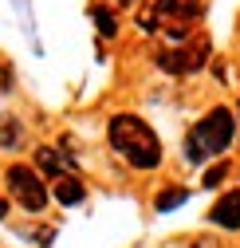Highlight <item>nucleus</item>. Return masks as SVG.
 Wrapping results in <instances>:
<instances>
[{
    "mask_svg": "<svg viewBox=\"0 0 240 248\" xmlns=\"http://www.w3.org/2000/svg\"><path fill=\"white\" fill-rule=\"evenodd\" d=\"M236 110H240V107H236Z\"/></svg>",
    "mask_w": 240,
    "mask_h": 248,
    "instance_id": "nucleus-13",
    "label": "nucleus"
},
{
    "mask_svg": "<svg viewBox=\"0 0 240 248\" xmlns=\"http://www.w3.org/2000/svg\"><path fill=\"white\" fill-rule=\"evenodd\" d=\"M106 138H110V146L122 154L134 170H154V166L162 162V142H158V134L150 130L138 114H118V118H110Z\"/></svg>",
    "mask_w": 240,
    "mask_h": 248,
    "instance_id": "nucleus-1",
    "label": "nucleus"
},
{
    "mask_svg": "<svg viewBox=\"0 0 240 248\" xmlns=\"http://www.w3.org/2000/svg\"><path fill=\"white\" fill-rule=\"evenodd\" d=\"M158 67H162V71H173V75L193 71V63L185 59V51H162V55H158Z\"/></svg>",
    "mask_w": 240,
    "mask_h": 248,
    "instance_id": "nucleus-8",
    "label": "nucleus"
},
{
    "mask_svg": "<svg viewBox=\"0 0 240 248\" xmlns=\"http://www.w3.org/2000/svg\"><path fill=\"white\" fill-rule=\"evenodd\" d=\"M232 134H236V118H232V110H228V107H213V110H209V114L197 122V126L189 130L185 158H189V162H205V158H213V154L228 150Z\"/></svg>",
    "mask_w": 240,
    "mask_h": 248,
    "instance_id": "nucleus-2",
    "label": "nucleus"
},
{
    "mask_svg": "<svg viewBox=\"0 0 240 248\" xmlns=\"http://www.w3.org/2000/svg\"><path fill=\"white\" fill-rule=\"evenodd\" d=\"M213 225H221V229H240V189H232V193H225L217 205H213Z\"/></svg>",
    "mask_w": 240,
    "mask_h": 248,
    "instance_id": "nucleus-4",
    "label": "nucleus"
},
{
    "mask_svg": "<svg viewBox=\"0 0 240 248\" xmlns=\"http://www.w3.org/2000/svg\"><path fill=\"white\" fill-rule=\"evenodd\" d=\"M91 16H95V24H99V32H103V36H106V40H110V36H114V32H118V24H114V16H110V12H106V8H95V12H91Z\"/></svg>",
    "mask_w": 240,
    "mask_h": 248,
    "instance_id": "nucleus-10",
    "label": "nucleus"
},
{
    "mask_svg": "<svg viewBox=\"0 0 240 248\" xmlns=\"http://www.w3.org/2000/svg\"><path fill=\"white\" fill-rule=\"evenodd\" d=\"M16 134H20V126H16V118H0V146H16Z\"/></svg>",
    "mask_w": 240,
    "mask_h": 248,
    "instance_id": "nucleus-11",
    "label": "nucleus"
},
{
    "mask_svg": "<svg viewBox=\"0 0 240 248\" xmlns=\"http://www.w3.org/2000/svg\"><path fill=\"white\" fill-rule=\"evenodd\" d=\"M87 197V185L83 181H75V177H59L55 181V201L59 205H79Z\"/></svg>",
    "mask_w": 240,
    "mask_h": 248,
    "instance_id": "nucleus-5",
    "label": "nucleus"
},
{
    "mask_svg": "<svg viewBox=\"0 0 240 248\" xmlns=\"http://www.w3.org/2000/svg\"><path fill=\"white\" fill-rule=\"evenodd\" d=\"M228 173H232V166H228V162H217V166H209V170H205L201 181H205V189H213V185H221Z\"/></svg>",
    "mask_w": 240,
    "mask_h": 248,
    "instance_id": "nucleus-9",
    "label": "nucleus"
},
{
    "mask_svg": "<svg viewBox=\"0 0 240 248\" xmlns=\"http://www.w3.org/2000/svg\"><path fill=\"white\" fill-rule=\"evenodd\" d=\"M4 213H8V201H4V197H0V221H4Z\"/></svg>",
    "mask_w": 240,
    "mask_h": 248,
    "instance_id": "nucleus-12",
    "label": "nucleus"
},
{
    "mask_svg": "<svg viewBox=\"0 0 240 248\" xmlns=\"http://www.w3.org/2000/svg\"><path fill=\"white\" fill-rule=\"evenodd\" d=\"M185 201H189V193L181 189V185H173V189H162V193H158L154 209H158V213H169V209H177V205H185Z\"/></svg>",
    "mask_w": 240,
    "mask_h": 248,
    "instance_id": "nucleus-7",
    "label": "nucleus"
},
{
    "mask_svg": "<svg viewBox=\"0 0 240 248\" xmlns=\"http://www.w3.org/2000/svg\"><path fill=\"white\" fill-rule=\"evenodd\" d=\"M36 162H40L44 173H51V177L59 181V170H63V154H55L51 146H40V150H36Z\"/></svg>",
    "mask_w": 240,
    "mask_h": 248,
    "instance_id": "nucleus-6",
    "label": "nucleus"
},
{
    "mask_svg": "<svg viewBox=\"0 0 240 248\" xmlns=\"http://www.w3.org/2000/svg\"><path fill=\"white\" fill-rule=\"evenodd\" d=\"M8 189H12V197L24 209H32V213H40L47 205V189H44V181H40V173L32 166H20V162L8 166Z\"/></svg>",
    "mask_w": 240,
    "mask_h": 248,
    "instance_id": "nucleus-3",
    "label": "nucleus"
}]
</instances>
